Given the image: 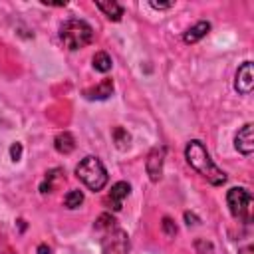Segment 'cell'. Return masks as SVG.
I'll return each mask as SVG.
<instances>
[{"label": "cell", "mask_w": 254, "mask_h": 254, "mask_svg": "<svg viewBox=\"0 0 254 254\" xmlns=\"http://www.w3.org/2000/svg\"><path fill=\"white\" fill-rule=\"evenodd\" d=\"M185 159H187V163H189L198 175H202L210 185L218 187V185L226 183V173L220 171V169L212 163L208 151L204 149V145H202L200 141H190V143L185 147Z\"/></svg>", "instance_id": "cell-1"}, {"label": "cell", "mask_w": 254, "mask_h": 254, "mask_svg": "<svg viewBox=\"0 0 254 254\" xmlns=\"http://www.w3.org/2000/svg\"><path fill=\"white\" fill-rule=\"evenodd\" d=\"M60 38L64 42L65 48L69 50H79V48H85L87 44H91L93 40V30L87 22L83 20H65L62 26H60Z\"/></svg>", "instance_id": "cell-2"}, {"label": "cell", "mask_w": 254, "mask_h": 254, "mask_svg": "<svg viewBox=\"0 0 254 254\" xmlns=\"http://www.w3.org/2000/svg\"><path fill=\"white\" fill-rule=\"evenodd\" d=\"M75 175L89 190H101L107 185V179H109L103 163L97 157H91V155L79 161V165L75 167Z\"/></svg>", "instance_id": "cell-3"}, {"label": "cell", "mask_w": 254, "mask_h": 254, "mask_svg": "<svg viewBox=\"0 0 254 254\" xmlns=\"http://www.w3.org/2000/svg\"><path fill=\"white\" fill-rule=\"evenodd\" d=\"M226 202L230 208V214L238 220L248 222L250 220V202H252V194L242 189V187H232L226 192Z\"/></svg>", "instance_id": "cell-4"}, {"label": "cell", "mask_w": 254, "mask_h": 254, "mask_svg": "<svg viewBox=\"0 0 254 254\" xmlns=\"http://www.w3.org/2000/svg\"><path fill=\"white\" fill-rule=\"evenodd\" d=\"M101 252L103 254H129V238L125 230L113 226L103 232L101 238Z\"/></svg>", "instance_id": "cell-5"}, {"label": "cell", "mask_w": 254, "mask_h": 254, "mask_svg": "<svg viewBox=\"0 0 254 254\" xmlns=\"http://www.w3.org/2000/svg\"><path fill=\"white\" fill-rule=\"evenodd\" d=\"M234 87L238 93L248 95L254 87V71H252V62H244L238 71H236V79H234Z\"/></svg>", "instance_id": "cell-6"}, {"label": "cell", "mask_w": 254, "mask_h": 254, "mask_svg": "<svg viewBox=\"0 0 254 254\" xmlns=\"http://www.w3.org/2000/svg\"><path fill=\"white\" fill-rule=\"evenodd\" d=\"M129 192H131L129 183L119 181V183H115V185L111 187V190H109V194H107V198H105V204H109V208L117 212V210H121L123 200L129 196Z\"/></svg>", "instance_id": "cell-7"}, {"label": "cell", "mask_w": 254, "mask_h": 254, "mask_svg": "<svg viewBox=\"0 0 254 254\" xmlns=\"http://www.w3.org/2000/svg\"><path fill=\"white\" fill-rule=\"evenodd\" d=\"M234 147L242 155H250L254 151V133H252V123H246L234 137Z\"/></svg>", "instance_id": "cell-8"}, {"label": "cell", "mask_w": 254, "mask_h": 254, "mask_svg": "<svg viewBox=\"0 0 254 254\" xmlns=\"http://www.w3.org/2000/svg\"><path fill=\"white\" fill-rule=\"evenodd\" d=\"M163 157H165V149L163 147H155L149 153V157H147L145 167H147V173H149V177H151L153 183H157L161 179V173H163Z\"/></svg>", "instance_id": "cell-9"}, {"label": "cell", "mask_w": 254, "mask_h": 254, "mask_svg": "<svg viewBox=\"0 0 254 254\" xmlns=\"http://www.w3.org/2000/svg\"><path fill=\"white\" fill-rule=\"evenodd\" d=\"M111 93H113V81H111L109 77L101 79L95 87H87V89H83V95H85L87 99H107Z\"/></svg>", "instance_id": "cell-10"}, {"label": "cell", "mask_w": 254, "mask_h": 254, "mask_svg": "<svg viewBox=\"0 0 254 254\" xmlns=\"http://www.w3.org/2000/svg\"><path fill=\"white\" fill-rule=\"evenodd\" d=\"M208 32H210V22H206V20H200V22H196L194 26H190V28L185 32L183 40H185L187 44H194V42L202 40V38H204Z\"/></svg>", "instance_id": "cell-11"}, {"label": "cell", "mask_w": 254, "mask_h": 254, "mask_svg": "<svg viewBox=\"0 0 254 254\" xmlns=\"http://www.w3.org/2000/svg\"><path fill=\"white\" fill-rule=\"evenodd\" d=\"M54 147L58 153L62 155H69L73 149H75V139L69 131H64V133H58L56 139H54Z\"/></svg>", "instance_id": "cell-12"}, {"label": "cell", "mask_w": 254, "mask_h": 254, "mask_svg": "<svg viewBox=\"0 0 254 254\" xmlns=\"http://www.w3.org/2000/svg\"><path fill=\"white\" fill-rule=\"evenodd\" d=\"M95 6L109 18V20H113V22H119L121 20V16H123V8L117 4V2H113V0H109V2H95Z\"/></svg>", "instance_id": "cell-13"}, {"label": "cell", "mask_w": 254, "mask_h": 254, "mask_svg": "<svg viewBox=\"0 0 254 254\" xmlns=\"http://www.w3.org/2000/svg\"><path fill=\"white\" fill-rule=\"evenodd\" d=\"M111 65H113V62H111V56H109L107 52H97V54L93 56V67H95L97 71L107 73V71L111 69Z\"/></svg>", "instance_id": "cell-14"}, {"label": "cell", "mask_w": 254, "mask_h": 254, "mask_svg": "<svg viewBox=\"0 0 254 254\" xmlns=\"http://www.w3.org/2000/svg\"><path fill=\"white\" fill-rule=\"evenodd\" d=\"M111 135H113V141H115L117 149H121V151H123V149H127V147H129V143H131V135H129L123 127H115Z\"/></svg>", "instance_id": "cell-15"}, {"label": "cell", "mask_w": 254, "mask_h": 254, "mask_svg": "<svg viewBox=\"0 0 254 254\" xmlns=\"http://www.w3.org/2000/svg\"><path fill=\"white\" fill-rule=\"evenodd\" d=\"M81 202H83V192L77 190V189L69 190V192L64 196V204H65L67 208H77V206H81Z\"/></svg>", "instance_id": "cell-16"}, {"label": "cell", "mask_w": 254, "mask_h": 254, "mask_svg": "<svg viewBox=\"0 0 254 254\" xmlns=\"http://www.w3.org/2000/svg\"><path fill=\"white\" fill-rule=\"evenodd\" d=\"M113 226H117L115 224V218L111 216V214H101L99 218H97V222H95V228L99 230V232H105V230H109V228H113Z\"/></svg>", "instance_id": "cell-17"}, {"label": "cell", "mask_w": 254, "mask_h": 254, "mask_svg": "<svg viewBox=\"0 0 254 254\" xmlns=\"http://www.w3.org/2000/svg\"><path fill=\"white\" fill-rule=\"evenodd\" d=\"M161 226H163V232L167 234V236H175L177 234V224H175V220L173 218H169V216H165L163 218V222H161Z\"/></svg>", "instance_id": "cell-18"}, {"label": "cell", "mask_w": 254, "mask_h": 254, "mask_svg": "<svg viewBox=\"0 0 254 254\" xmlns=\"http://www.w3.org/2000/svg\"><path fill=\"white\" fill-rule=\"evenodd\" d=\"M10 159L16 163V161H20L22 159V143H12V147H10Z\"/></svg>", "instance_id": "cell-19"}, {"label": "cell", "mask_w": 254, "mask_h": 254, "mask_svg": "<svg viewBox=\"0 0 254 254\" xmlns=\"http://www.w3.org/2000/svg\"><path fill=\"white\" fill-rule=\"evenodd\" d=\"M151 6L155 8V10H167V8H171L173 6V2H151Z\"/></svg>", "instance_id": "cell-20"}, {"label": "cell", "mask_w": 254, "mask_h": 254, "mask_svg": "<svg viewBox=\"0 0 254 254\" xmlns=\"http://www.w3.org/2000/svg\"><path fill=\"white\" fill-rule=\"evenodd\" d=\"M185 220H187V224L190 226V224H196L198 222V218L192 214V212H185Z\"/></svg>", "instance_id": "cell-21"}, {"label": "cell", "mask_w": 254, "mask_h": 254, "mask_svg": "<svg viewBox=\"0 0 254 254\" xmlns=\"http://www.w3.org/2000/svg\"><path fill=\"white\" fill-rule=\"evenodd\" d=\"M38 254H50V246L40 244V246H38Z\"/></svg>", "instance_id": "cell-22"}, {"label": "cell", "mask_w": 254, "mask_h": 254, "mask_svg": "<svg viewBox=\"0 0 254 254\" xmlns=\"http://www.w3.org/2000/svg\"><path fill=\"white\" fill-rule=\"evenodd\" d=\"M252 252H254V248H252V246H244V248H242L238 254H252Z\"/></svg>", "instance_id": "cell-23"}]
</instances>
